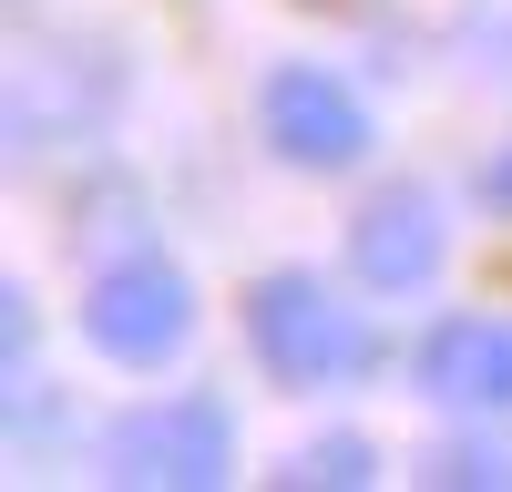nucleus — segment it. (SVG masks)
I'll return each instance as SVG.
<instances>
[{"label":"nucleus","instance_id":"obj_1","mask_svg":"<svg viewBox=\"0 0 512 492\" xmlns=\"http://www.w3.org/2000/svg\"><path fill=\"white\" fill-rule=\"evenodd\" d=\"M246 349L287 390H338V380H369V369L390 359V339L308 267H267L246 287Z\"/></svg>","mask_w":512,"mask_h":492},{"label":"nucleus","instance_id":"obj_2","mask_svg":"<svg viewBox=\"0 0 512 492\" xmlns=\"http://www.w3.org/2000/svg\"><path fill=\"white\" fill-rule=\"evenodd\" d=\"M103 472L113 482H154V492H216L236 472V421L226 400L175 390V400H144L103 431Z\"/></svg>","mask_w":512,"mask_h":492},{"label":"nucleus","instance_id":"obj_3","mask_svg":"<svg viewBox=\"0 0 512 492\" xmlns=\"http://www.w3.org/2000/svg\"><path fill=\"white\" fill-rule=\"evenodd\" d=\"M82 339H93L113 369H164L185 339H195V287L185 267H164V257H113L93 287H82Z\"/></svg>","mask_w":512,"mask_h":492},{"label":"nucleus","instance_id":"obj_4","mask_svg":"<svg viewBox=\"0 0 512 492\" xmlns=\"http://www.w3.org/2000/svg\"><path fill=\"white\" fill-rule=\"evenodd\" d=\"M256 123H267V144L287 164H308V175H349V164H369V103L338 82L328 62H277L267 93H256Z\"/></svg>","mask_w":512,"mask_h":492},{"label":"nucleus","instance_id":"obj_5","mask_svg":"<svg viewBox=\"0 0 512 492\" xmlns=\"http://www.w3.org/2000/svg\"><path fill=\"white\" fill-rule=\"evenodd\" d=\"M441 257H451V226H441V195L431 185H379L359 216H349V277L379 287V298L431 287Z\"/></svg>","mask_w":512,"mask_h":492},{"label":"nucleus","instance_id":"obj_6","mask_svg":"<svg viewBox=\"0 0 512 492\" xmlns=\"http://www.w3.org/2000/svg\"><path fill=\"white\" fill-rule=\"evenodd\" d=\"M420 390H431L441 410H512V318H482V308H461L441 318L431 339H420Z\"/></svg>","mask_w":512,"mask_h":492},{"label":"nucleus","instance_id":"obj_7","mask_svg":"<svg viewBox=\"0 0 512 492\" xmlns=\"http://www.w3.org/2000/svg\"><path fill=\"white\" fill-rule=\"evenodd\" d=\"M277 482H297V492H359V482H379V441L369 431H318V441H297L287 451V472Z\"/></svg>","mask_w":512,"mask_h":492},{"label":"nucleus","instance_id":"obj_8","mask_svg":"<svg viewBox=\"0 0 512 492\" xmlns=\"http://www.w3.org/2000/svg\"><path fill=\"white\" fill-rule=\"evenodd\" d=\"M420 482H451V492H461V482H482V492H512V451H502V441H441Z\"/></svg>","mask_w":512,"mask_h":492},{"label":"nucleus","instance_id":"obj_9","mask_svg":"<svg viewBox=\"0 0 512 492\" xmlns=\"http://www.w3.org/2000/svg\"><path fill=\"white\" fill-rule=\"evenodd\" d=\"M472 205H482V216H512V144H492L472 164Z\"/></svg>","mask_w":512,"mask_h":492},{"label":"nucleus","instance_id":"obj_10","mask_svg":"<svg viewBox=\"0 0 512 492\" xmlns=\"http://www.w3.org/2000/svg\"><path fill=\"white\" fill-rule=\"evenodd\" d=\"M0 328H11V380H31V287H0Z\"/></svg>","mask_w":512,"mask_h":492}]
</instances>
